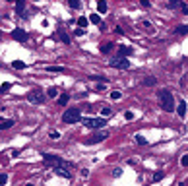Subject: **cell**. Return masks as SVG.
Segmentation results:
<instances>
[{"mask_svg": "<svg viewBox=\"0 0 188 186\" xmlns=\"http://www.w3.org/2000/svg\"><path fill=\"white\" fill-rule=\"evenodd\" d=\"M180 165H182V167H188V153H186V155H182V159H180Z\"/></svg>", "mask_w": 188, "mask_h": 186, "instance_id": "32", "label": "cell"}, {"mask_svg": "<svg viewBox=\"0 0 188 186\" xmlns=\"http://www.w3.org/2000/svg\"><path fill=\"white\" fill-rule=\"evenodd\" d=\"M68 6H70L72 10H80L82 8V2H80V0H68Z\"/></svg>", "mask_w": 188, "mask_h": 186, "instance_id": "18", "label": "cell"}, {"mask_svg": "<svg viewBox=\"0 0 188 186\" xmlns=\"http://www.w3.org/2000/svg\"><path fill=\"white\" fill-rule=\"evenodd\" d=\"M12 39L14 41H19V43H27V41H29V33H25L22 27H16L12 31Z\"/></svg>", "mask_w": 188, "mask_h": 186, "instance_id": "8", "label": "cell"}, {"mask_svg": "<svg viewBox=\"0 0 188 186\" xmlns=\"http://www.w3.org/2000/svg\"><path fill=\"white\" fill-rule=\"evenodd\" d=\"M10 87H12V83H8V82H4L2 86H0V93H6V91H10Z\"/></svg>", "mask_w": 188, "mask_h": 186, "instance_id": "28", "label": "cell"}, {"mask_svg": "<svg viewBox=\"0 0 188 186\" xmlns=\"http://www.w3.org/2000/svg\"><path fill=\"white\" fill-rule=\"evenodd\" d=\"M101 116H103V118L113 116V109H111V107H103V109H101Z\"/></svg>", "mask_w": 188, "mask_h": 186, "instance_id": "21", "label": "cell"}, {"mask_svg": "<svg viewBox=\"0 0 188 186\" xmlns=\"http://www.w3.org/2000/svg\"><path fill=\"white\" fill-rule=\"evenodd\" d=\"M74 33H76V37H83V35H85V29H80V27H78Z\"/></svg>", "mask_w": 188, "mask_h": 186, "instance_id": "33", "label": "cell"}, {"mask_svg": "<svg viewBox=\"0 0 188 186\" xmlns=\"http://www.w3.org/2000/svg\"><path fill=\"white\" fill-rule=\"evenodd\" d=\"M68 167H70V165H62V167H56V169H54V173L58 174V177H64V178H72V173L68 171Z\"/></svg>", "mask_w": 188, "mask_h": 186, "instance_id": "9", "label": "cell"}, {"mask_svg": "<svg viewBox=\"0 0 188 186\" xmlns=\"http://www.w3.org/2000/svg\"><path fill=\"white\" fill-rule=\"evenodd\" d=\"M186 114H188V109H186Z\"/></svg>", "mask_w": 188, "mask_h": 186, "instance_id": "44", "label": "cell"}, {"mask_svg": "<svg viewBox=\"0 0 188 186\" xmlns=\"http://www.w3.org/2000/svg\"><path fill=\"white\" fill-rule=\"evenodd\" d=\"M68 101H70V95H60V97H58V105H62V107H64V105L68 103Z\"/></svg>", "mask_w": 188, "mask_h": 186, "instance_id": "24", "label": "cell"}, {"mask_svg": "<svg viewBox=\"0 0 188 186\" xmlns=\"http://www.w3.org/2000/svg\"><path fill=\"white\" fill-rule=\"evenodd\" d=\"M25 66H27V64L22 62V60H14V62H12V68H14V70H23Z\"/></svg>", "mask_w": 188, "mask_h": 186, "instance_id": "17", "label": "cell"}, {"mask_svg": "<svg viewBox=\"0 0 188 186\" xmlns=\"http://www.w3.org/2000/svg\"><path fill=\"white\" fill-rule=\"evenodd\" d=\"M159 103H161V107H163V111L173 113V93H171L169 89H161L159 91Z\"/></svg>", "mask_w": 188, "mask_h": 186, "instance_id": "1", "label": "cell"}, {"mask_svg": "<svg viewBox=\"0 0 188 186\" xmlns=\"http://www.w3.org/2000/svg\"><path fill=\"white\" fill-rule=\"evenodd\" d=\"M47 72H54V74H60V72H64V68H62V66H49V68H47Z\"/></svg>", "mask_w": 188, "mask_h": 186, "instance_id": "23", "label": "cell"}, {"mask_svg": "<svg viewBox=\"0 0 188 186\" xmlns=\"http://www.w3.org/2000/svg\"><path fill=\"white\" fill-rule=\"evenodd\" d=\"M111 68H118V70H128L130 68V62H128V58H118V56H114L111 58Z\"/></svg>", "mask_w": 188, "mask_h": 186, "instance_id": "7", "label": "cell"}, {"mask_svg": "<svg viewBox=\"0 0 188 186\" xmlns=\"http://www.w3.org/2000/svg\"><path fill=\"white\" fill-rule=\"evenodd\" d=\"M12 126H14V120H12V118L0 120V130H8V128H12Z\"/></svg>", "mask_w": 188, "mask_h": 186, "instance_id": "13", "label": "cell"}, {"mask_svg": "<svg viewBox=\"0 0 188 186\" xmlns=\"http://www.w3.org/2000/svg\"><path fill=\"white\" fill-rule=\"evenodd\" d=\"M109 138V132L107 130H101V132H95L91 138H87L83 143H87V146H93V143H99V142H103V140H107Z\"/></svg>", "mask_w": 188, "mask_h": 186, "instance_id": "6", "label": "cell"}, {"mask_svg": "<svg viewBox=\"0 0 188 186\" xmlns=\"http://www.w3.org/2000/svg\"><path fill=\"white\" fill-rule=\"evenodd\" d=\"M124 118H126V120H132V118H134V113H130V111H126V113H124Z\"/></svg>", "mask_w": 188, "mask_h": 186, "instance_id": "34", "label": "cell"}, {"mask_svg": "<svg viewBox=\"0 0 188 186\" xmlns=\"http://www.w3.org/2000/svg\"><path fill=\"white\" fill-rule=\"evenodd\" d=\"M82 120V113H80V109H68L64 111V114H62V122L64 124H74V122H80Z\"/></svg>", "mask_w": 188, "mask_h": 186, "instance_id": "2", "label": "cell"}, {"mask_svg": "<svg viewBox=\"0 0 188 186\" xmlns=\"http://www.w3.org/2000/svg\"><path fill=\"white\" fill-rule=\"evenodd\" d=\"M114 31H117L118 35H124V31H122V27H118V25H117V27H114Z\"/></svg>", "mask_w": 188, "mask_h": 186, "instance_id": "39", "label": "cell"}, {"mask_svg": "<svg viewBox=\"0 0 188 186\" xmlns=\"http://www.w3.org/2000/svg\"><path fill=\"white\" fill-rule=\"evenodd\" d=\"M43 161L47 163V165H50V167H62V165H68V163H64V159L62 157H58V155H53V153H43Z\"/></svg>", "mask_w": 188, "mask_h": 186, "instance_id": "3", "label": "cell"}, {"mask_svg": "<svg viewBox=\"0 0 188 186\" xmlns=\"http://www.w3.org/2000/svg\"><path fill=\"white\" fill-rule=\"evenodd\" d=\"M27 101H29L31 105H43L45 101H47V95H43L41 91H37V89H35V91H29Z\"/></svg>", "mask_w": 188, "mask_h": 186, "instance_id": "5", "label": "cell"}, {"mask_svg": "<svg viewBox=\"0 0 188 186\" xmlns=\"http://www.w3.org/2000/svg\"><path fill=\"white\" fill-rule=\"evenodd\" d=\"M176 114H179L180 118H184V116H186V103H184V101H179V107H176Z\"/></svg>", "mask_w": 188, "mask_h": 186, "instance_id": "11", "label": "cell"}, {"mask_svg": "<svg viewBox=\"0 0 188 186\" xmlns=\"http://www.w3.org/2000/svg\"><path fill=\"white\" fill-rule=\"evenodd\" d=\"M25 186H33V184H25Z\"/></svg>", "mask_w": 188, "mask_h": 186, "instance_id": "43", "label": "cell"}, {"mask_svg": "<svg viewBox=\"0 0 188 186\" xmlns=\"http://www.w3.org/2000/svg\"><path fill=\"white\" fill-rule=\"evenodd\" d=\"M16 12H18L19 16L25 14V2L23 0H18V2H16Z\"/></svg>", "mask_w": 188, "mask_h": 186, "instance_id": "12", "label": "cell"}, {"mask_svg": "<svg viewBox=\"0 0 188 186\" xmlns=\"http://www.w3.org/2000/svg\"><path fill=\"white\" fill-rule=\"evenodd\" d=\"M97 10H99V14H105L107 10H109V6H107L105 0H99V2H97Z\"/></svg>", "mask_w": 188, "mask_h": 186, "instance_id": "14", "label": "cell"}, {"mask_svg": "<svg viewBox=\"0 0 188 186\" xmlns=\"http://www.w3.org/2000/svg\"><path fill=\"white\" fill-rule=\"evenodd\" d=\"M87 19H89L93 25H101V16H99V14H91Z\"/></svg>", "mask_w": 188, "mask_h": 186, "instance_id": "15", "label": "cell"}, {"mask_svg": "<svg viewBox=\"0 0 188 186\" xmlns=\"http://www.w3.org/2000/svg\"><path fill=\"white\" fill-rule=\"evenodd\" d=\"M163 177H165V173H161V171H159V173H155V174H153V180H155V182H157V180H163Z\"/></svg>", "mask_w": 188, "mask_h": 186, "instance_id": "31", "label": "cell"}, {"mask_svg": "<svg viewBox=\"0 0 188 186\" xmlns=\"http://www.w3.org/2000/svg\"><path fill=\"white\" fill-rule=\"evenodd\" d=\"M122 97V93L120 91H111V99H114V101H118V99H120Z\"/></svg>", "mask_w": 188, "mask_h": 186, "instance_id": "30", "label": "cell"}, {"mask_svg": "<svg viewBox=\"0 0 188 186\" xmlns=\"http://www.w3.org/2000/svg\"><path fill=\"white\" fill-rule=\"evenodd\" d=\"M142 25H144L145 29H151V23H149V22H142Z\"/></svg>", "mask_w": 188, "mask_h": 186, "instance_id": "40", "label": "cell"}, {"mask_svg": "<svg viewBox=\"0 0 188 186\" xmlns=\"http://www.w3.org/2000/svg\"><path fill=\"white\" fill-rule=\"evenodd\" d=\"M180 8H182V12H184V14H188V4H182L180 2Z\"/></svg>", "mask_w": 188, "mask_h": 186, "instance_id": "37", "label": "cell"}, {"mask_svg": "<svg viewBox=\"0 0 188 186\" xmlns=\"http://www.w3.org/2000/svg\"><path fill=\"white\" fill-rule=\"evenodd\" d=\"M140 4H142L144 8H149V0H142V2H140Z\"/></svg>", "mask_w": 188, "mask_h": 186, "instance_id": "38", "label": "cell"}, {"mask_svg": "<svg viewBox=\"0 0 188 186\" xmlns=\"http://www.w3.org/2000/svg\"><path fill=\"white\" fill-rule=\"evenodd\" d=\"M179 6H180V0H169V4H167V8H171V10H175Z\"/></svg>", "mask_w": 188, "mask_h": 186, "instance_id": "25", "label": "cell"}, {"mask_svg": "<svg viewBox=\"0 0 188 186\" xmlns=\"http://www.w3.org/2000/svg\"><path fill=\"white\" fill-rule=\"evenodd\" d=\"M50 138H54V140H56V138H58V132L53 130V132H50Z\"/></svg>", "mask_w": 188, "mask_h": 186, "instance_id": "41", "label": "cell"}, {"mask_svg": "<svg viewBox=\"0 0 188 186\" xmlns=\"http://www.w3.org/2000/svg\"><path fill=\"white\" fill-rule=\"evenodd\" d=\"M120 174H122V171H120V169H114V171H113V177H114V178H118Z\"/></svg>", "mask_w": 188, "mask_h": 186, "instance_id": "35", "label": "cell"}, {"mask_svg": "<svg viewBox=\"0 0 188 186\" xmlns=\"http://www.w3.org/2000/svg\"><path fill=\"white\" fill-rule=\"evenodd\" d=\"M136 143H138V146H148V140H145V138L144 136H136Z\"/></svg>", "mask_w": 188, "mask_h": 186, "instance_id": "26", "label": "cell"}, {"mask_svg": "<svg viewBox=\"0 0 188 186\" xmlns=\"http://www.w3.org/2000/svg\"><path fill=\"white\" fill-rule=\"evenodd\" d=\"M8 182V174L6 173H0V186H4Z\"/></svg>", "mask_w": 188, "mask_h": 186, "instance_id": "29", "label": "cell"}, {"mask_svg": "<svg viewBox=\"0 0 188 186\" xmlns=\"http://www.w3.org/2000/svg\"><path fill=\"white\" fill-rule=\"evenodd\" d=\"M175 33L176 35H188V25H179V27H175Z\"/></svg>", "mask_w": 188, "mask_h": 186, "instance_id": "16", "label": "cell"}, {"mask_svg": "<svg viewBox=\"0 0 188 186\" xmlns=\"http://www.w3.org/2000/svg\"><path fill=\"white\" fill-rule=\"evenodd\" d=\"M82 122L87 126V128H91V130H99V128H103V126L107 124V120L103 118H82Z\"/></svg>", "mask_w": 188, "mask_h": 186, "instance_id": "4", "label": "cell"}, {"mask_svg": "<svg viewBox=\"0 0 188 186\" xmlns=\"http://www.w3.org/2000/svg\"><path fill=\"white\" fill-rule=\"evenodd\" d=\"M60 39L64 41V43H70V37H68L66 33H60Z\"/></svg>", "mask_w": 188, "mask_h": 186, "instance_id": "36", "label": "cell"}, {"mask_svg": "<svg viewBox=\"0 0 188 186\" xmlns=\"http://www.w3.org/2000/svg\"><path fill=\"white\" fill-rule=\"evenodd\" d=\"M87 23H89V19H87V18H80V19H78V27H80V29H85Z\"/></svg>", "mask_w": 188, "mask_h": 186, "instance_id": "22", "label": "cell"}, {"mask_svg": "<svg viewBox=\"0 0 188 186\" xmlns=\"http://www.w3.org/2000/svg\"><path fill=\"white\" fill-rule=\"evenodd\" d=\"M111 49H113V43H103L101 45V52H103V54H109Z\"/></svg>", "mask_w": 188, "mask_h": 186, "instance_id": "20", "label": "cell"}, {"mask_svg": "<svg viewBox=\"0 0 188 186\" xmlns=\"http://www.w3.org/2000/svg\"><path fill=\"white\" fill-rule=\"evenodd\" d=\"M134 52V49L132 47H126V45H122V47H118V58H126V56H130Z\"/></svg>", "mask_w": 188, "mask_h": 186, "instance_id": "10", "label": "cell"}, {"mask_svg": "<svg viewBox=\"0 0 188 186\" xmlns=\"http://www.w3.org/2000/svg\"><path fill=\"white\" fill-rule=\"evenodd\" d=\"M179 186H188V184H186V182H182V184H179Z\"/></svg>", "mask_w": 188, "mask_h": 186, "instance_id": "42", "label": "cell"}, {"mask_svg": "<svg viewBox=\"0 0 188 186\" xmlns=\"http://www.w3.org/2000/svg\"><path fill=\"white\" fill-rule=\"evenodd\" d=\"M155 83H157V79H155L153 76H149V78L144 79V86H145V87H151V86H155Z\"/></svg>", "mask_w": 188, "mask_h": 186, "instance_id": "19", "label": "cell"}, {"mask_svg": "<svg viewBox=\"0 0 188 186\" xmlns=\"http://www.w3.org/2000/svg\"><path fill=\"white\" fill-rule=\"evenodd\" d=\"M47 95H49L50 99H54L56 95H58V89H56V87H49V91H47Z\"/></svg>", "mask_w": 188, "mask_h": 186, "instance_id": "27", "label": "cell"}]
</instances>
